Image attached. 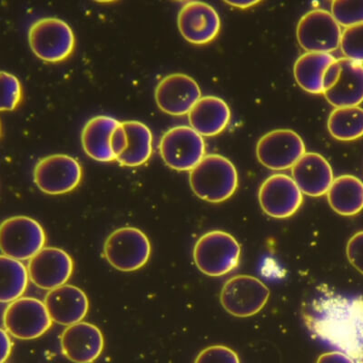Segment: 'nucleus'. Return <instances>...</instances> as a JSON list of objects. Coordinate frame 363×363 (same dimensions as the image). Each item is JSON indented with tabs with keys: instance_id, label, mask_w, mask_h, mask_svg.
Listing matches in <instances>:
<instances>
[{
	"instance_id": "1",
	"label": "nucleus",
	"mask_w": 363,
	"mask_h": 363,
	"mask_svg": "<svg viewBox=\"0 0 363 363\" xmlns=\"http://www.w3.org/2000/svg\"><path fill=\"white\" fill-rule=\"evenodd\" d=\"M190 186L200 199L212 203L228 200L238 187V173L229 159L207 155L189 174Z\"/></svg>"
},
{
	"instance_id": "2",
	"label": "nucleus",
	"mask_w": 363,
	"mask_h": 363,
	"mask_svg": "<svg viewBox=\"0 0 363 363\" xmlns=\"http://www.w3.org/2000/svg\"><path fill=\"white\" fill-rule=\"evenodd\" d=\"M194 261L203 274L223 277L238 267L241 246L228 233L212 231L204 233L194 247Z\"/></svg>"
},
{
	"instance_id": "3",
	"label": "nucleus",
	"mask_w": 363,
	"mask_h": 363,
	"mask_svg": "<svg viewBox=\"0 0 363 363\" xmlns=\"http://www.w3.org/2000/svg\"><path fill=\"white\" fill-rule=\"evenodd\" d=\"M31 50L48 63H60L71 56L76 45L73 29L57 18H42L28 29Z\"/></svg>"
},
{
	"instance_id": "4",
	"label": "nucleus",
	"mask_w": 363,
	"mask_h": 363,
	"mask_svg": "<svg viewBox=\"0 0 363 363\" xmlns=\"http://www.w3.org/2000/svg\"><path fill=\"white\" fill-rule=\"evenodd\" d=\"M323 95L335 108L359 106L363 102V64L338 58L323 77Z\"/></svg>"
},
{
	"instance_id": "5",
	"label": "nucleus",
	"mask_w": 363,
	"mask_h": 363,
	"mask_svg": "<svg viewBox=\"0 0 363 363\" xmlns=\"http://www.w3.org/2000/svg\"><path fill=\"white\" fill-rule=\"evenodd\" d=\"M151 249L150 241L140 229L122 227L106 240L104 255L116 270L135 272L147 264Z\"/></svg>"
},
{
	"instance_id": "6",
	"label": "nucleus",
	"mask_w": 363,
	"mask_h": 363,
	"mask_svg": "<svg viewBox=\"0 0 363 363\" xmlns=\"http://www.w3.org/2000/svg\"><path fill=\"white\" fill-rule=\"evenodd\" d=\"M45 242L43 227L30 217H11L2 223L0 228L2 255L15 260H31L45 248Z\"/></svg>"
},
{
	"instance_id": "7",
	"label": "nucleus",
	"mask_w": 363,
	"mask_h": 363,
	"mask_svg": "<svg viewBox=\"0 0 363 363\" xmlns=\"http://www.w3.org/2000/svg\"><path fill=\"white\" fill-rule=\"evenodd\" d=\"M159 151L171 169L192 171L206 157V142L191 126H176L162 136Z\"/></svg>"
},
{
	"instance_id": "8",
	"label": "nucleus",
	"mask_w": 363,
	"mask_h": 363,
	"mask_svg": "<svg viewBox=\"0 0 363 363\" xmlns=\"http://www.w3.org/2000/svg\"><path fill=\"white\" fill-rule=\"evenodd\" d=\"M82 177V167L79 161L64 154L40 158L33 171L35 186L50 196L72 192L79 186Z\"/></svg>"
},
{
	"instance_id": "9",
	"label": "nucleus",
	"mask_w": 363,
	"mask_h": 363,
	"mask_svg": "<svg viewBox=\"0 0 363 363\" xmlns=\"http://www.w3.org/2000/svg\"><path fill=\"white\" fill-rule=\"evenodd\" d=\"M270 290L258 278L239 274L223 285L220 300L223 309L233 316L246 318L255 315L267 306Z\"/></svg>"
},
{
	"instance_id": "10",
	"label": "nucleus",
	"mask_w": 363,
	"mask_h": 363,
	"mask_svg": "<svg viewBox=\"0 0 363 363\" xmlns=\"http://www.w3.org/2000/svg\"><path fill=\"white\" fill-rule=\"evenodd\" d=\"M52 320L45 303L32 297H21L6 308L3 315L4 329L18 340H35L44 335L52 327Z\"/></svg>"
},
{
	"instance_id": "11",
	"label": "nucleus",
	"mask_w": 363,
	"mask_h": 363,
	"mask_svg": "<svg viewBox=\"0 0 363 363\" xmlns=\"http://www.w3.org/2000/svg\"><path fill=\"white\" fill-rule=\"evenodd\" d=\"M306 153V144L296 132L277 129L262 136L256 145L259 162L272 171L289 169Z\"/></svg>"
},
{
	"instance_id": "12",
	"label": "nucleus",
	"mask_w": 363,
	"mask_h": 363,
	"mask_svg": "<svg viewBox=\"0 0 363 363\" xmlns=\"http://www.w3.org/2000/svg\"><path fill=\"white\" fill-rule=\"evenodd\" d=\"M342 29L332 13L313 9L306 13L297 25V40L304 50L312 53H327L338 50Z\"/></svg>"
},
{
	"instance_id": "13",
	"label": "nucleus",
	"mask_w": 363,
	"mask_h": 363,
	"mask_svg": "<svg viewBox=\"0 0 363 363\" xmlns=\"http://www.w3.org/2000/svg\"><path fill=\"white\" fill-rule=\"evenodd\" d=\"M259 203L267 216L275 219H286L299 210L303 202V193L293 178L275 174L262 184Z\"/></svg>"
},
{
	"instance_id": "14",
	"label": "nucleus",
	"mask_w": 363,
	"mask_h": 363,
	"mask_svg": "<svg viewBox=\"0 0 363 363\" xmlns=\"http://www.w3.org/2000/svg\"><path fill=\"white\" fill-rule=\"evenodd\" d=\"M158 108L168 115H188L202 97L196 81L187 74H168L158 83L155 92Z\"/></svg>"
},
{
	"instance_id": "15",
	"label": "nucleus",
	"mask_w": 363,
	"mask_h": 363,
	"mask_svg": "<svg viewBox=\"0 0 363 363\" xmlns=\"http://www.w3.org/2000/svg\"><path fill=\"white\" fill-rule=\"evenodd\" d=\"M32 284L42 290L52 291L66 285L74 271V262L64 250L45 247L28 265Z\"/></svg>"
},
{
	"instance_id": "16",
	"label": "nucleus",
	"mask_w": 363,
	"mask_h": 363,
	"mask_svg": "<svg viewBox=\"0 0 363 363\" xmlns=\"http://www.w3.org/2000/svg\"><path fill=\"white\" fill-rule=\"evenodd\" d=\"M178 28L184 40L194 45H206L218 35L221 19L212 6L190 1L182 6L177 18Z\"/></svg>"
},
{
	"instance_id": "17",
	"label": "nucleus",
	"mask_w": 363,
	"mask_h": 363,
	"mask_svg": "<svg viewBox=\"0 0 363 363\" xmlns=\"http://www.w3.org/2000/svg\"><path fill=\"white\" fill-rule=\"evenodd\" d=\"M63 354L74 363H93L105 345L101 330L92 323L81 322L68 326L60 336Z\"/></svg>"
},
{
	"instance_id": "18",
	"label": "nucleus",
	"mask_w": 363,
	"mask_h": 363,
	"mask_svg": "<svg viewBox=\"0 0 363 363\" xmlns=\"http://www.w3.org/2000/svg\"><path fill=\"white\" fill-rule=\"evenodd\" d=\"M291 176L301 192L311 197L328 193L335 178L333 168L322 155L306 152L291 167Z\"/></svg>"
},
{
	"instance_id": "19",
	"label": "nucleus",
	"mask_w": 363,
	"mask_h": 363,
	"mask_svg": "<svg viewBox=\"0 0 363 363\" xmlns=\"http://www.w3.org/2000/svg\"><path fill=\"white\" fill-rule=\"evenodd\" d=\"M44 303L52 320L67 327L82 322L89 310L86 294L71 284L50 291Z\"/></svg>"
},
{
	"instance_id": "20",
	"label": "nucleus",
	"mask_w": 363,
	"mask_h": 363,
	"mask_svg": "<svg viewBox=\"0 0 363 363\" xmlns=\"http://www.w3.org/2000/svg\"><path fill=\"white\" fill-rule=\"evenodd\" d=\"M122 122L109 116H96L84 125L81 143L85 153L99 162L116 161L112 139Z\"/></svg>"
},
{
	"instance_id": "21",
	"label": "nucleus",
	"mask_w": 363,
	"mask_h": 363,
	"mask_svg": "<svg viewBox=\"0 0 363 363\" xmlns=\"http://www.w3.org/2000/svg\"><path fill=\"white\" fill-rule=\"evenodd\" d=\"M231 119V110L225 100L213 96H202L188 113L191 128L199 135L211 138L225 130Z\"/></svg>"
},
{
	"instance_id": "22",
	"label": "nucleus",
	"mask_w": 363,
	"mask_h": 363,
	"mask_svg": "<svg viewBox=\"0 0 363 363\" xmlns=\"http://www.w3.org/2000/svg\"><path fill=\"white\" fill-rule=\"evenodd\" d=\"M327 199L332 209L340 216H353L363 210V182L352 174L333 180Z\"/></svg>"
},
{
	"instance_id": "23",
	"label": "nucleus",
	"mask_w": 363,
	"mask_h": 363,
	"mask_svg": "<svg viewBox=\"0 0 363 363\" xmlns=\"http://www.w3.org/2000/svg\"><path fill=\"white\" fill-rule=\"evenodd\" d=\"M336 58L327 53L306 52L298 58L294 67L295 80L301 89L313 95H322L323 77Z\"/></svg>"
},
{
	"instance_id": "24",
	"label": "nucleus",
	"mask_w": 363,
	"mask_h": 363,
	"mask_svg": "<svg viewBox=\"0 0 363 363\" xmlns=\"http://www.w3.org/2000/svg\"><path fill=\"white\" fill-rule=\"evenodd\" d=\"M122 124L128 136V147L116 161L123 167H140L147 163L153 153V135L142 122L128 120Z\"/></svg>"
},
{
	"instance_id": "25",
	"label": "nucleus",
	"mask_w": 363,
	"mask_h": 363,
	"mask_svg": "<svg viewBox=\"0 0 363 363\" xmlns=\"http://www.w3.org/2000/svg\"><path fill=\"white\" fill-rule=\"evenodd\" d=\"M1 291L0 300L3 303H11L25 294L28 284V270L22 262L1 255Z\"/></svg>"
},
{
	"instance_id": "26",
	"label": "nucleus",
	"mask_w": 363,
	"mask_h": 363,
	"mask_svg": "<svg viewBox=\"0 0 363 363\" xmlns=\"http://www.w3.org/2000/svg\"><path fill=\"white\" fill-rule=\"evenodd\" d=\"M328 130L339 141H354L363 136V108H339L330 113Z\"/></svg>"
},
{
	"instance_id": "27",
	"label": "nucleus",
	"mask_w": 363,
	"mask_h": 363,
	"mask_svg": "<svg viewBox=\"0 0 363 363\" xmlns=\"http://www.w3.org/2000/svg\"><path fill=\"white\" fill-rule=\"evenodd\" d=\"M332 15L342 27L363 24V1L335 0L332 2Z\"/></svg>"
},
{
	"instance_id": "28",
	"label": "nucleus",
	"mask_w": 363,
	"mask_h": 363,
	"mask_svg": "<svg viewBox=\"0 0 363 363\" xmlns=\"http://www.w3.org/2000/svg\"><path fill=\"white\" fill-rule=\"evenodd\" d=\"M340 48L345 58L363 64V24L345 28Z\"/></svg>"
},
{
	"instance_id": "29",
	"label": "nucleus",
	"mask_w": 363,
	"mask_h": 363,
	"mask_svg": "<svg viewBox=\"0 0 363 363\" xmlns=\"http://www.w3.org/2000/svg\"><path fill=\"white\" fill-rule=\"evenodd\" d=\"M1 110L13 111L22 100V86L17 77L6 71L1 72Z\"/></svg>"
},
{
	"instance_id": "30",
	"label": "nucleus",
	"mask_w": 363,
	"mask_h": 363,
	"mask_svg": "<svg viewBox=\"0 0 363 363\" xmlns=\"http://www.w3.org/2000/svg\"><path fill=\"white\" fill-rule=\"evenodd\" d=\"M194 363H241L238 355L228 347L223 345L210 346L203 350L197 356Z\"/></svg>"
},
{
	"instance_id": "31",
	"label": "nucleus",
	"mask_w": 363,
	"mask_h": 363,
	"mask_svg": "<svg viewBox=\"0 0 363 363\" xmlns=\"http://www.w3.org/2000/svg\"><path fill=\"white\" fill-rule=\"evenodd\" d=\"M346 252L352 267L363 274V231L356 233L349 240Z\"/></svg>"
},
{
	"instance_id": "32",
	"label": "nucleus",
	"mask_w": 363,
	"mask_h": 363,
	"mask_svg": "<svg viewBox=\"0 0 363 363\" xmlns=\"http://www.w3.org/2000/svg\"><path fill=\"white\" fill-rule=\"evenodd\" d=\"M316 363H354L350 356L340 352L323 353L317 359Z\"/></svg>"
},
{
	"instance_id": "33",
	"label": "nucleus",
	"mask_w": 363,
	"mask_h": 363,
	"mask_svg": "<svg viewBox=\"0 0 363 363\" xmlns=\"http://www.w3.org/2000/svg\"><path fill=\"white\" fill-rule=\"evenodd\" d=\"M9 335L4 328L1 329V363L9 359L12 351L13 343Z\"/></svg>"
},
{
	"instance_id": "34",
	"label": "nucleus",
	"mask_w": 363,
	"mask_h": 363,
	"mask_svg": "<svg viewBox=\"0 0 363 363\" xmlns=\"http://www.w3.org/2000/svg\"><path fill=\"white\" fill-rule=\"evenodd\" d=\"M227 5L235 6L238 9H249L252 8L255 5H257L260 1H256V0H249V1H225Z\"/></svg>"
}]
</instances>
